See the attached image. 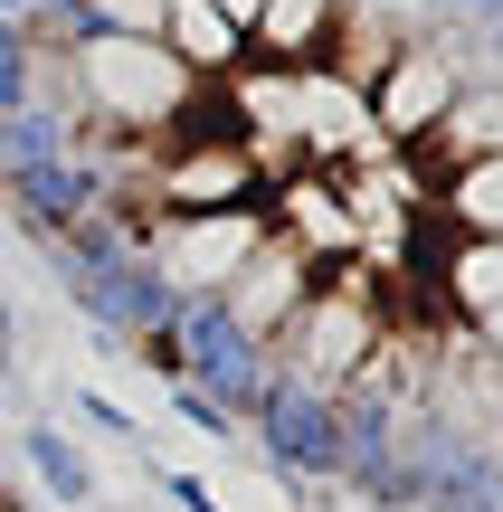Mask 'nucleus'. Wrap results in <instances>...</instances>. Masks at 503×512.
<instances>
[{"label": "nucleus", "mask_w": 503, "mask_h": 512, "mask_svg": "<svg viewBox=\"0 0 503 512\" xmlns=\"http://www.w3.org/2000/svg\"><path fill=\"white\" fill-rule=\"evenodd\" d=\"M67 76H76V114L105 133H152V124H181L200 105V76L162 38H133V29H76Z\"/></svg>", "instance_id": "obj_1"}, {"label": "nucleus", "mask_w": 503, "mask_h": 512, "mask_svg": "<svg viewBox=\"0 0 503 512\" xmlns=\"http://www.w3.org/2000/svg\"><path fill=\"white\" fill-rule=\"evenodd\" d=\"M181 351H190V389L200 399H219L228 418L247 427V408L266 399V380H276V342H257V332L238 323V313L219 304V294H181Z\"/></svg>", "instance_id": "obj_2"}, {"label": "nucleus", "mask_w": 503, "mask_h": 512, "mask_svg": "<svg viewBox=\"0 0 503 512\" xmlns=\"http://www.w3.org/2000/svg\"><path fill=\"white\" fill-rule=\"evenodd\" d=\"M276 342H285L276 370H295V380H314V389H352L361 370H371V351H380V304L361 285H323V294L295 304V323H285Z\"/></svg>", "instance_id": "obj_3"}, {"label": "nucleus", "mask_w": 503, "mask_h": 512, "mask_svg": "<svg viewBox=\"0 0 503 512\" xmlns=\"http://www.w3.org/2000/svg\"><path fill=\"white\" fill-rule=\"evenodd\" d=\"M247 427H257V446H266V475L342 484V399H333V389L276 370V380H266V399L247 408Z\"/></svg>", "instance_id": "obj_4"}, {"label": "nucleus", "mask_w": 503, "mask_h": 512, "mask_svg": "<svg viewBox=\"0 0 503 512\" xmlns=\"http://www.w3.org/2000/svg\"><path fill=\"white\" fill-rule=\"evenodd\" d=\"M266 228H276V219H266L257 200H247V209H181V219L143 228V247H152V266H162L181 294H219L228 275L266 247Z\"/></svg>", "instance_id": "obj_5"}, {"label": "nucleus", "mask_w": 503, "mask_h": 512, "mask_svg": "<svg viewBox=\"0 0 503 512\" xmlns=\"http://www.w3.org/2000/svg\"><path fill=\"white\" fill-rule=\"evenodd\" d=\"M456 86H466V76H456V57L447 48H428V38H409V48H390L371 67V133L390 152H418L428 143L437 124H447V105H456Z\"/></svg>", "instance_id": "obj_6"}, {"label": "nucleus", "mask_w": 503, "mask_h": 512, "mask_svg": "<svg viewBox=\"0 0 503 512\" xmlns=\"http://www.w3.org/2000/svg\"><path fill=\"white\" fill-rule=\"evenodd\" d=\"M0 200H10V209H19V228H29V238L48 247L57 228H76L86 209H114V171L95 162L86 143H76V152H57V162L10 171V181H0Z\"/></svg>", "instance_id": "obj_7"}, {"label": "nucleus", "mask_w": 503, "mask_h": 512, "mask_svg": "<svg viewBox=\"0 0 503 512\" xmlns=\"http://www.w3.org/2000/svg\"><path fill=\"white\" fill-rule=\"evenodd\" d=\"M304 294H314V256H304L295 238H276V228H266V247H257V256H247V266L219 285V304L238 313L257 342H276V332L295 323V304H304Z\"/></svg>", "instance_id": "obj_8"}, {"label": "nucleus", "mask_w": 503, "mask_h": 512, "mask_svg": "<svg viewBox=\"0 0 503 512\" xmlns=\"http://www.w3.org/2000/svg\"><path fill=\"white\" fill-rule=\"evenodd\" d=\"M152 200H162V219H181V209H247L257 200V162L238 152V133H209V143L171 152L152 171Z\"/></svg>", "instance_id": "obj_9"}, {"label": "nucleus", "mask_w": 503, "mask_h": 512, "mask_svg": "<svg viewBox=\"0 0 503 512\" xmlns=\"http://www.w3.org/2000/svg\"><path fill=\"white\" fill-rule=\"evenodd\" d=\"M162 48L181 57L200 86H219V76L247 67V19H228L219 0H171L162 10Z\"/></svg>", "instance_id": "obj_10"}, {"label": "nucleus", "mask_w": 503, "mask_h": 512, "mask_svg": "<svg viewBox=\"0 0 503 512\" xmlns=\"http://www.w3.org/2000/svg\"><path fill=\"white\" fill-rule=\"evenodd\" d=\"M342 29V0H257L247 10V57L266 67H314Z\"/></svg>", "instance_id": "obj_11"}, {"label": "nucleus", "mask_w": 503, "mask_h": 512, "mask_svg": "<svg viewBox=\"0 0 503 512\" xmlns=\"http://www.w3.org/2000/svg\"><path fill=\"white\" fill-rule=\"evenodd\" d=\"M76 143H86V114L57 105V95H29V105L0 114V181L29 171V162H57V152H76Z\"/></svg>", "instance_id": "obj_12"}, {"label": "nucleus", "mask_w": 503, "mask_h": 512, "mask_svg": "<svg viewBox=\"0 0 503 512\" xmlns=\"http://www.w3.org/2000/svg\"><path fill=\"white\" fill-rule=\"evenodd\" d=\"M418 512H503V456H485V446L447 437L428 465V494H418Z\"/></svg>", "instance_id": "obj_13"}, {"label": "nucleus", "mask_w": 503, "mask_h": 512, "mask_svg": "<svg viewBox=\"0 0 503 512\" xmlns=\"http://www.w3.org/2000/svg\"><path fill=\"white\" fill-rule=\"evenodd\" d=\"M266 219H285L276 238H295L304 256H342V247L361 238V228H352V209L333 200V181H285V190H276V209H266Z\"/></svg>", "instance_id": "obj_14"}, {"label": "nucleus", "mask_w": 503, "mask_h": 512, "mask_svg": "<svg viewBox=\"0 0 503 512\" xmlns=\"http://www.w3.org/2000/svg\"><path fill=\"white\" fill-rule=\"evenodd\" d=\"M19 456H29V475H38V494L48 503H67V512H86L95 503V465H86V446L67 437V427H19Z\"/></svg>", "instance_id": "obj_15"}, {"label": "nucleus", "mask_w": 503, "mask_h": 512, "mask_svg": "<svg viewBox=\"0 0 503 512\" xmlns=\"http://www.w3.org/2000/svg\"><path fill=\"white\" fill-rule=\"evenodd\" d=\"M447 162H485V152H503V86H456L447 124L428 133Z\"/></svg>", "instance_id": "obj_16"}, {"label": "nucleus", "mask_w": 503, "mask_h": 512, "mask_svg": "<svg viewBox=\"0 0 503 512\" xmlns=\"http://www.w3.org/2000/svg\"><path fill=\"white\" fill-rule=\"evenodd\" d=\"M447 219H456V238H503V152L447 171Z\"/></svg>", "instance_id": "obj_17"}, {"label": "nucleus", "mask_w": 503, "mask_h": 512, "mask_svg": "<svg viewBox=\"0 0 503 512\" xmlns=\"http://www.w3.org/2000/svg\"><path fill=\"white\" fill-rule=\"evenodd\" d=\"M342 484H352V494L371 503V512H418V494H428V456H418V446L399 437L390 456H371V465H352V475H342Z\"/></svg>", "instance_id": "obj_18"}, {"label": "nucleus", "mask_w": 503, "mask_h": 512, "mask_svg": "<svg viewBox=\"0 0 503 512\" xmlns=\"http://www.w3.org/2000/svg\"><path fill=\"white\" fill-rule=\"evenodd\" d=\"M447 294L466 313H494L503 304V238H456L447 247Z\"/></svg>", "instance_id": "obj_19"}, {"label": "nucleus", "mask_w": 503, "mask_h": 512, "mask_svg": "<svg viewBox=\"0 0 503 512\" xmlns=\"http://www.w3.org/2000/svg\"><path fill=\"white\" fill-rule=\"evenodd\" d=\"M133 351H143V370H162V380H190V351H181V323H143V332H133Z\"/></svg>", "instance_id": "obj_20"}, {"label": "nucleus", "mask_w": 503, "mask_h": 512, "mask_svg": "<svg viewBox=\"0 0 503 512\" xmlns=\"http://www.w3.org/2000/svg\"><path fill=\"white\" fill-rule=\"evenodd\" d=\"M171 408H181V418H190V427H200V437H209V446H228V437H238V418H228V408H219V399H200V389H190V380H171Z\"/></svg>", "instance_id": "obj_21"}, {"label": "nucleus", "mask_w": 503, "mask_h": 512, "mask_svg": "<svg viewBox=\"0 0 503 512\" xmlns=\"http://www.w3.org/2000/svg\"><path fill=\"white\" fill-rule=\"evenodd\" d=\"M76 418H86V427H105V437H143V427H133L114 399H95V389H76Z\"/></svg>", "instance_id": "obj_22"}, {"label": "nucleus", "mask_w": 503, "mask_h": 512, "mask_svg": "<svg viewBox=\"0 0 503 512\" xmlns=\"http://www.w3.org/2000/svg\"><path fill=\"white\" fill-rule=\"evenodd\" d=\"M162 494L181 503V512H219V503H209V484H200V475H162Z\"/></svg>", "instance_id": "obj_23"}, {"label": "nucleus", "mask_w": 503, "mask_h": 512, "mask_svg": "<svg viewBox=\"0 0 503 512\" xmlns=\"http://www.w3.org/2000/svg\"><path fill=\"white\" fill-rule=\"evenodd\" d=\"M10 370H19V313L0 304V389H10Z\"/></svg>", "instance_id": "obj_24"}, {"label": "nucleus", "mask_w": 503, "mask_h": 512, "mask_svg": "<svg viewBox=\"0 0 503 512\" xmlns=\"http://www.w3.org/2000/svg\"><path fill=\"white\" fill-rule=\"evenodd\" d=\"M447 10H456V19H475V29H494V19H503V0H447Z\"/></svg>", "instance_id": "obj_25"}, {"label": "nucleus", "mask_w": 503, "mask_h": 512, "mask_svg": "<svg viewBox=\"0 0 503 512\" xmlns=\"http://www.w3.org/2000/svg\"><path fill=\"white\" fill-rule=\"evenodd\" d=\"M475 323H485V342L503 351V304H494V313H475Z\"/></svg>", "instance_id": "obj_26"}, {"label": "nucleus", "mask_w": 503, "mask_h": 512, "mask_svg": "<svg viewBox=\"0 0 503 512\" xmlns=\"http://www.w3.org/2000/svg\"><path fill=\"white\" fill-rule=\"evenodd\" d=\"M219 10H228V19H247V10H257V0H219Z\"/></svg>", "instance_id": "obj_27"}, {"label": "nucleus", "mask_w": 503, "mask_h": 512, "mask_svg": "<svg viewBox=\"0 0 503 512\" xmlns=\"http://www.w3.org/2000/svg\"><path fill=\"white\" fill-rule=\"evenodd\" d=\"M485 48H494V57H503V19H494V29H485Z\"/></svg>", "instance_id": "obj_28"}, {"label": "nucleus", "mask_w": 503, "mask_h": 512, "mask_svg": "<svg viewBox=\"0 0 503 512\" xmlns=\"http://www.w3.org/2000/svg\"><path fill=\"white\" fill-rule=\"evenodd\" d=\"M0 512H19V503H10V494H0Z\"/></svg>", "instance_id": "obj_29"}]
</instances>
